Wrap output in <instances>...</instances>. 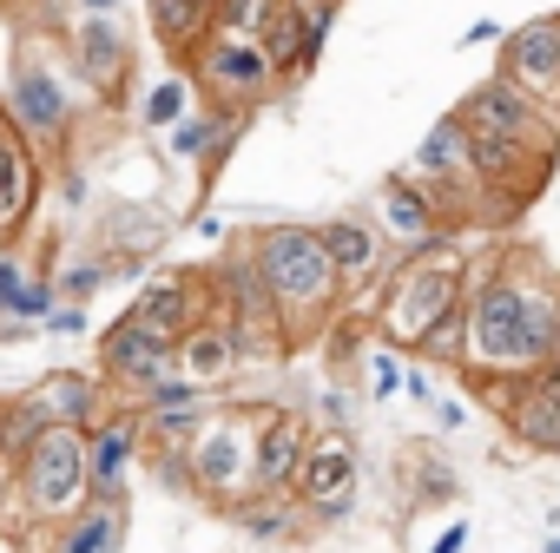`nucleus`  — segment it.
Instances as JSON below:
<instances>
[{
	"instance_id": "f257e3e1",
	"label": "nucleus",
	"mask_w": 560,
	"mask_h": 553,
	"mask_svg": "<svg viewBox=\"0 0 560 553\" xmlns=\"http://www.w3.org/2000/svg\"><path fill=\"white\" fill-rule=\"evenodd\" d=\"M468 363L462 376H534L560 356V270L534 244H494L468 276ZM455 376V383H462Z\"/></svg>"
},
{
	"instance_id": "f03ea898",
	"label": "nucleus",
	"mask_w": 560,
	"mask_h": 553,
	"mask_svg": "<svg viewBox=\"0 0 560 553\" xmlns=\"http://www.w3.org/2000/svg\"><path fill=\"white\" fill-rule=\"evenodd\" d=\"M237 244L250 250L257 276L270 284L277 310H284L291 350L330 337V323L343 317L350 291H343V276H337V263L324 250V231L317 224H250V231H237Z\"/></svg>"
},
{
	"instance_id": "7ed1b4c3",
	"label": "nucleus",
	"mask_w": 560,
	"mask_h": 553,
	"mask_svg": "<svg viewBox=\"0 0 560 553\" xmlns=\"http://www.w3.org/2000/svg\"><path fill=\"white\" fill-rule=\"evenodd\" d=\"M0 106L8 119L47 152V165H67L73 139H80V119L93 106L73 54H67V27H27L14 60H8V86H0Z\"/></svg>"
},
{
	"instance_id": "20e7f679",
	"label": "nucleus",
	"mask_w": 560,
	"mask_h": 553,
	"mask_svg": "<svg viewBox=\"0 0 560 553\" xmlns=\"http://www.w3.org/2000/svg\"><path fill=\"white\" fill-rule=\"evenodd\" d=\"M468 276H475V257L455 244V237H435L422 250H402L383 276V291L370 297V323L383 343L422 356V343L468 304Z\"/></svg>"
},
{
	"instance_id": "39448f33",
	"label": "nucleus",
	"mask_w": 560,
	"mask_h": 553,
	"mask_svg": "<svg viewBox=\"0 0 560 553\" xmlns=\"http://www.w3.org/2000/svg\"><path fill=\"white\" fill-rule=\"evenodd\" d=\"M93 501L86 428H40V442L14 461V520L21 533H47Z\"/></svg>"
},
{
	"instance_id": "423d86ee",
	"label": "nucleus",
	"mask_w": 560,
	"mask_h": 553,
	"mask_svg": "<svg viewBox=\"0 0 560 553\" xmlns=\"http://www.w3.org/2000/svg\"><path fill=\"white\" fill-rule=\"evenodd\" d=\"M185 73H191V86H198L205 106H218V113H244V119L264 113L277 93H284V73L270 67L264 40L218 34V27H211V40L185 60Z\"/></svg>"
},
{
	"instance_id": "0eeeda50",
	"label": "nucleus",
	"mask_w": 560,
	"mask_h": 553,
	"mask_svg": "<svg viewBox=\"0 0 560 553\" xmlns=\"http://www.w3.org/2000/svg\"><path fill=\"white\" fill-rule=\"evenodd\" d=\"M211 304L231 317V330L244 337V356H250V363H284V356H291V323H284L270 284L257 276V263H250V250H244L237 237H231L224 257L211 263Z\"/></svg>"
},
{
	"instance_id": "6e6552de",
	"label": "nucleus",
	"mask_w": 560,
	"mask_h": 553,
	"mask_svg": "<svg viewBox=\"0 0 560 553\" xmlns=\"http://www.w3.org/2000/svg\"><path fill=\"white\" fill-rule=\"evenodd\" d=\"M409 172L429 185V198L442 204L448 231H468V224H488V217H494V198H488V185H481V172H475V145H468V132H462L455 113H442V119L422 132Z\"/></svg>"
},
{
	"instance_id": "1a4fd4ad",
	"label": "nucleus",
	"mask_w": 560,
	"mask_h": 553,
	"mask_svg": "<svg viewBox=\"0 0 560 553\" xmlns=\"http://www.w3.org/2000/svg\"><path fill=\"white\" fill-rule=\"evenodd\" d=\"M191 455V501L231 514L244 494H257V435H250V402L237 409H218L198 442L185 448Z\"/></svg>"
},
{
	"instance_id": "9d476101",
	"label": "nucleus",
	"mask_w": 560,
	"mask_h": 553,
	"mask_svg": "<svg viewBox=\"0 0 560 553\" xmlns=\"http://www.w3.org/2000/svg\"><path fill=\"white\" fill-rule=\"evenodd\" d=\"M67 54H73L80 80H86L93 106H106V113L132 106V93H139V40H132V27L119 14L67 21Z\"/></svg>"
},
{
	"instance_id": "9b49d317",
	"label": "nucleus",
	"mask_w": 560,
	"mask_h": 553,
	"mask_svg": "<svg viewBox=\"0 0 560 553\" xmlns=\"http://www.w3.org/2000/svg\"><path fill=\"white\" fill-rule=\"evenodd\" d=\"M455 119L475 132V139H514V145H540V152H560V113H547L540 99H527L514 80L488 73L481 86H468L455 99Z\"/></svg>"
},
{
	"instance_id": "f8f14e48",
	"label": "nucleus",
	"mask_w": 560,
	"mask_h": 553,
	"mask_svg": "<svg viewBox=\"0 0 560 553\" xmlns=\"http://www.w3.org/2000/svg\"><path fill=\"white\" fill-rule=\"evenodd\" d=\"M291 494L311 514V527L357 520V507H363V455H357V435L317 428V448H311V461H304V474H298Z\"/></svg>"
},
{
	"instance_id": "ddd939ff",
	"label": "nucleus",
	"mask_w": 560,
	"mask_h": 553,
	"mask_svg": "<svg viewBox=\"0 0 560 553\" xmlns=\"http://www.w3.org/2000/svg\"><path fill=\"white\" fill-rule=\"evenodd\" d=\"M47 152L8 119V106H0V244H27L34 217L47 211Z\"/></svg>"
},
{
	"instance_id": "4468645a",
	"label": "nucleus",
	"mask_w": 560,
	"mask_h": 553,
	"mask_svg": "<svg viewBox=\"0 0 560 553\" xmlns=\"http://www.w3.org/2000/svg\"><path fill=\"white\" fill-rule=\"evenodd\" d=\"M250 435H257V487L291 494L317 448V415L298 402H250Z\"/></svg>"
},
{
	"instance_id": "2eb2a0df",
	"label": "nucleus",
	"mask_w": 560,
	"mask_h": 553,
	"mask_svg": "<svg viewBox=\"0 0 560 553\" xmlns=\"http://www.w3.org/2000/svg\"><path fill=\"white\" fill-rule=\"evenodd\" d=\"M317 231H324V250H330V263L343 276V291L350 297H376L383 276H389V263H396V244L376 224V211H337Z\"/></svg>"
},
{
	"instance_id": "dca6fc26",
	"label": "nucleus",
	"mask_w": 560,
	"mask_h": 553,
	"mask_svg": "<svg viewBox=\"0 0 560 553\" xmlns=\"http://www.w3.org/2000/svg\"><path fill=\"white\" fill-rule=\"evenodd\" d=\"M178 369V343H165V337H152L139 317H119L113 330H100V376H106V389L119 396V402H139L159 376H172Z\"/></svg>"
},
{
	"instance_id": "f3484780",
	"label": "nucleus",
	"mask_w": 560,
	"mask_h": 553,
	"mask_svg": "<svg viewBox=\"0 0 560 553\" xmlns=\"http://www.w3.org/2000/svg\"><path fill=\"white\" fill-rule=\"evenodd\" d=\"M126 317H139L165 343H185V330H198L211 317V270H152L132 291Z\"/></svg>"
},
{
	"instance_id": "a211bd4d",
	"label": "nucleus",
	"mask_w": 560,
	"mask_h": 553,
	"mask_svg": "<svg viewBox=\"0 0 560 553\" xmlns=\"http://www.w3.org/2000/svg\"><path fill=\"white\" fill-rule=\"evenodd\" d=\"M86 468H93V501H132V474L145 468V422L132 402H119L106 422L86 428Z\"/></svg>"
},
{
	"instance_id": "6ab92c4d",
	"label": "nucleus",
	"mask_w": 560,
	"mask_h": 553,
	"mask_svg": "<svg viewBox=\"0 0 560 553\" xmlns=\"http://www.w3.org/2000/svg\"><path fill=\"white\" fill-rule=\"evenodd\" d=\"M501 80H514L527 99H540L547 113H560V27L553 14L540 21H521L514 34H501V60H494Z\"/></svg>"
},
{
	"instance_id": "aec40b11",
	"label": "nucleus",
	"mask_w": 560,
	"mask_h": 553,
	"mask_svg": "<svg viewBox=\"0 0 560 553\" xmlns=\"http://www.w3.org/2000/svg\"><path fill=\"white\" fill-rule=\"evenodd\" d=\"M376 224L389 231L396 257H402V250H422V244H435V237H455L448 217H442V204L429 198V185H422L416 172H389V178L376 185Z\"/></svg>"
},
{
	"instance_id": "412c9836",
	"label": "nucleus",
	"mask_w": 560,
	"mask_h": 553,
	"mask_svg": "<svg viewBox=\"0 0 560 553\" xmlns=\"http://www.w3.org/2000/svg\"><path fill=\"white\" fill-rule=\"evenodd\" d=\"M27 402H34V415L47 422V428H93V422H106L113 409H119V396L106 389V376L93 369H47L40 383H27Z\"/></svg>"
},
{
	"instance_id": "4be33fe9",
	"label": "nucleus",
	"mask_w": 560,
	"mask_h": 553,
	"mask_svg": "<svg viewBox=\"0 0 560 553\" xmlns=\"http://www.w3.org/2000/svg\"><path fill=\"white\" fill-rule=\"evenodd\" d=\"M165 244H172V217L152 204H106V217L93 224V250L113 257L119 276H139Z\"/></svg>"
},
{
	"instance_id": "5701e85b",
	"label": "nucleus",
	"mask_w": 560,
	"mask_h": 553,
	"mask_svg": "<svg viewBox=\"0 0 560 553\" xmlns=\"http://www.w3.org/2000/svg\"><path fill=\"white\" fill-rule=\"evenodd\" d=\"M126 533H132V501H86L60 527L21 533V540L27 553H126Z\"/></svg>"
},
{
	"instance_id": "b1692460",
	"label": "nucleus",
	"mask_w": 560,
	"mask_h": 553,
	"mask_svg": "<svg viewBox=\"0 0 560 553\" xmlns=\"http://www.w3.org/2000/svg\"><path fill=\"white\" fill-rule=\"evenodd\" d=\"M244 363H250V356H244V337L231 330V317H224L218 304H211V317H205L198 330H185V343H178V369H185L198 389H211V396H224Z\"/></svg>"
},
{
	"instance_id": "393cba45",
	"label": "nucleus",
	"mask_w": 560,
	"mask_h": 553,
	"mask_svg": "<svg viewBox=\"0 0 560 553\" xmlns=\"http://www.w3.org/2000/svg\"><path fill=\"white\" fill-rule=\"evenodd\" d=\"M244 126H250L244 113H218V106H198L191 119H178V126L165 132V152H172L178 165H191V172L211 185V178H218V165L231 158V145L244 139Z\"/></svg>"
},
{
	"instance_id": "a878e982",
	"label": "nucleus",
	"mask_w": 560,
	"mask_h": 553,
	"mask_svg": "<svg viewBox=\"0 0 560 553\" xmlns=\"http://www.w3.org/2000/svg\"><path fill=\"white\" fill-rule=\"evenodd\" d=\"M396 487H402V514H422V507H448V501H462V474H455V461H448L442 448H429V442H416V448L396 455Z\"/></svg>"
},
{
	"instance_id": "bb28decb",
	"label": "nucleus",
	"mask_w": 560,
	"mask_h": 553,
	"mask_svg": "<svg viewBox=\"0 0 560 553\" xmlns=\"http://www.w3.org/2000/svg\"><path fill=\"white\" fill-rule=\"evenodd\" d=\"M145 27H152L159 54H165L172 67H185V60L211 40L218 8H211V0H145Z\"/></svg>"
},
{
	"instance_id": "cd10ccee",
	"label": "nucleus",
	"mask_w": 560,
	"mask_h": 553,
	"mask_svg": "<svg viewBox=\"0 0 560 553\" xmlns=\"http://www.w3.org/2000/svg\"><path fill=\"white\" fill-rule=\"evenodd\" d=\"M311 21H317V0H284V8L270 14V27H264V54H270L277 73H284V86L304 80V73L324 60L317 40H311Z\"/></svg>"
},
{
	"instance_id": "c85d7f7f",
	"label": "nucleus",
	"mask_w": 560,
	"mask_h": 553,
	"mask_svg": "<svg viewBox=\"0 0 560 553\" xmlns=\"http://www.w3.org/2000/svg\"><path fill=\"white\" fill-rule=\"evenodd\" d=\"M244 540H257V546H284V540H304L311 533V514L298 507V494H244L231 514H224Z\"/></svg>"
},
{
	"instance_id": "c756f323",
	"label": "nucleus",
	"mask_w": 560,
	"mask_h": 553,
	"mask_svg": "<svg viewBox=\"0 0 560 553\" xmlns=\"http://www.w3.org/2000/svg\"><path fill=\"white\" fill-rule=\"evenodd\" d=\"M198 106H205V99H198L191 73H185V67H165L159 80H145V86L132 93V126H139V132H159V139H165V132H172L178 119H191Z\"/></svg>"
},
{
	"instance_id": "7c9ffc66",
	"label": "nucleus",
	"mask_w": 560,
	"mask_h": 553,
	"mask_svg": "<svg viewBox=\"0 0 560 553\" xmlns=\"http://www.w3.org/2000/svg\"><path fill=\"white\" fill-rule=\"evenodd\" d=\"M54 270H40L21 244H0V317H14V323H27V304H34V291L47 284Z\"/></svg>"
},
{
	"instance_id": "2f4dec72",
	"label": "nucleus",
	"mask_w": 560,
	"mask_h": 553,
	"mask_svg": "<svg viewBox=\"0 0 560 553\" xmlns=\"http://www.w3.org/2000/svg\"><path fill=\"white\" fill-rule=\"evenodd\" d=\"M113 284H119V263H113V257H100L93 244L54 270V291H60V304H93V297H100V291H113Z\"/></svg>"
},
{
	"instance_id": "473e14b6",
	"label": "nucleus",
	"mask_w": 560,
	"mask_h": 553,
	"mask_svg": "<svg viewBox=\"0 0 560 553\" xmlns=\"http://www.w3.org/2000/svg\"><path fill=\"white\" fill-rule=\"evenodd\" d=\"M40 415H34V402H27V389H8L0 396V468H14L34 442H40Z\"/></svg>"
},
{
	"instance_id": "72a5a7b5",
	"label": "nucleus",
	"mask_w": 560,
	"mask_h": 553,
	"mask_svg": "<svg viewBox=\"0 0 560 553\" xmlns=\"http://www.w3.org/2000/svg\"><path fill=\"white\" fill-rule=\"evenodd\" d=\"M409 369H416V356L376 337V350H370V363H363V396H370V402H396V396H409Z\"/></svg>"
},
{
	"instance_id": "f704fd0d",
	"label": "nucleus",
	"mask_w": 560,
	"mask_h": 553,
	"mask_svg": "<svg viewBox=\"0 0 560 553\" xmlns=\"http://www.w3.org/2000/svg\"><path fill=\"white\" fill-rule=\"evenodd\" d=\"M218 415V402H198V409H139V422H145V448H191L198 442V428Z\"/></svg>"
},
{
	"instance_id": "c9c22d12",
	"label": "nucleus",
	"mask_w": 560,
	"mask_h": 553,
	"mask_svg": "<svg viewBox=\"0 0 560 553\" xmlns=\"http://www.w3.org/2000/svg\"><path fill=\"white\" fill-rule=\"evenodd\" d=\"M363 409H370V396L357 383H324L317 389V428H330V435H357Z\"/></svg>"
},
{
	"instance_id": "e433bc0d",
	"label": "nucleus",
	"mask_w": 560,
	"mask_h": 553,
	"mask_svg": "<svg viewBox=\"0 0 560 553\" xmlns=\"http://www.w3.org/2000/svg\"><path fill=\"white\" fill-rule=\"evenodd\" d=\"M198 402H218V396H211V389H198L185 369H172V376H159L132 409H145V415H152V409H198Z\"/></svg>"
},
{
	"instance_id": "4c0bfd02",
	"label": "nucleus",
	"mask_w": 560,
	"mask_h": 553,
	"mask_svg": "<svg viewBox=\"0 0 560 553\" xmlns=\"http://www.w3.org/2000/svg\"><path fill=\"white\" fill-rule=\"evenodd\" d=\"M284 0H218V34H244V40H264L270 14Z\"/></svg>"
},
{
	"instance_id": "58836bf2",
	"label": "nucleus",
	"mask_w": 560,
	"mask_h": 553,
	"mask_svg": "<svg viewBox=\"0 0 560 553\" xmlns=\"http://www.w3.org/2000/svg\"><path fill=\"white\" fill-rule=\"evenodd\" d=\"M47 191H54V204H60V217H80L86 204H93V178L67 158V165H54V178H47Z\"/></svg>"
},
{
	"instance_id": "ea45409f",
	"label": "nucleus",
	"mask_w": 560,
	"mask_h": 553,
	"mask_svg": "<svg viewBox=\"0 0 560 553\" xmlns=\"http://www.w3.org/2000/svg\"><path fill=\"white\" fill-rule=\"evenodd\" d=\"M145 474L165 494H191V455L185 448H145Z\"/></svg>"
},
{
	"instance_id": "a19ab883",
	"label": "nucleus",
	"mask_w": 560,
	"mask_h": 553,
	"mask_svg": "<svg viewBox=\"0 0 560 553\" xmlns=\"http://www.w3.org/2000/svg\"><path fill=\"white\" fill-rule=\"evenodd\" d=\"M93 330V304H60L47 323H40V337H86Z\"/></svg>"
},
{
	"instance_id": "79ce46f5",
	"label": "nucleus",
	"mask_w": 560,
	"mask_h": 553,
	"mask_svg": "<svg viewBox=\"0 0 560 553\" xmlns=\"http://www.w3.org/2000/svg\"><path fill=\"white\" fill-rule=\"evenodd\" d=\"M429 415H435V428H442V435H455V428H468V389H462V396H448V389H442Z\"/></svg>"
},
{
	"instance_id": "37998d69",
	"label": "nucleus",
	"mask_w": 560,
	"mask_h": 553,
	"mask_svg": "<svg viewBox=\"0 0 560 553\" xmlns=\"http://www.w3.org/2000/svg\"><path fill=\"white\" fill-rule=\"evenodd\" d=\"M191 237H198V244H231V224H224L211 204H198V211H191Z\"/></svg>"
},
{
	"instance_id": "c03bdc74",
	"label": "nucleus",
	"mask_w": 560,
	"mask_h": 553,
	"mask_svg": "<svg viewBox=\"0 0 560 553\" xmlns=\"http://www.w3.org/2000/svg\"><path fill=\"white\" fill-rule=\"evenodd\" d=\"M435 396H442V383H435L429 363L416 356V369H409V402H416V409H435Z\"/></svg>"
},
{
	"instance_id": "a18cd8bd",
	"label": "nucleus",
	"mask_w": 560,
	"mask_h": 553,
	"mask_svg": "<svg viewBox=\"0 0 560 553\" xmlns=\"http://www.w3.org/2000/svg\"><path fill=\"white\" fill-rule=\"evenodd\" d=\"M54 14L86 21V14H119V0H54Z\"/></svg>"
},
{
	"instance_id": "49530a36",
	"label": "nucleus",
	"mask_w": 560,
	"mask_h": 553,
	"mask_svg": "<svg viewBox=\"0 0 560 553\" xmlns=\"http://www.w3.org/2000/svg\"><path fill=\"white\" fill-rule=\"evenodd\" d=\"M468 540H475V533H468V520H448V527L435 533V546H429V553H468Z\"/></svg>"
},
{
	"instance_id": "de8ad7c7",
	"label": "nucleus",
	"mask_w": 560,
	"mask_h": 553,
	"mask_svg": "<svg viewBox=\"0 0 560 553\" xmlns=\"http://www.w3.org/2000/svg\"><path fill=\"white\" fill-rule=\"evenodd\" d=\"M527 383H534V389H540V396H547V402L560 409V356H553V363H540V369H534Z\"/></svg>"
},
{
	"instance_id": "09e8293b",
	"label": "nucleus",
	"mask_w": 560,
	"mask_h": 553,
	"mask_svg": "<svg viewBox=\"0 0 560 553\" xmlns=\"http://www.w3.org/2000/svg\"><path fill=\"white\" fill-rule=\"evenodd\" d=\"M14 527V468H0V533Z\"/></svg>"
},
{
	"instance_id": "8fccbe9b",
	"label": "nucleus",
	"mask_w": 560,
	"mask_h": 553,
	"mask_svg": "<svg viewBox=\"0 0 560 553\" xmlns=\"http://www.w3.org/2000/svg\"><path fill=\"white\" fill-rule=\"evenodd\" d=\"M488 40H501V21H475V27L462 34V47H488Z\"/></svg>"
},
{
	"instance_id": "3c124183",
	"label": "nucleus",
	"mask_w": 560,
	"mask_h": 553,
	"mask_svg": "<svg viewBox=\"0 0 560 553\" xmlns=\"http://www.w3.org/2000/svg\"><path fill=\"white\" fill-rule=\"evenodd\" d=\"M0 553H27V540L21 533H0Z\"/></svg>"
},
{
	"instance_id": "603ef678",
	"label": "nucleus",
	"mask_w": 560,
	"mask_h": 553,
	"mask_svg": "<svg viewBox=\"0 0 560 553\" xmlns=\"http://www.w3.org/2000/svg\"><path fill=\"white\" fill-rule=\"evenodd\" d=\"M540 553H560V533H553V540H547V546H540Z\"/></svg>"
},
{
	"instance_id": "864d4df0",
	"label": "nucleus",
	"mask_w": 560,
	"mask_h": 553,
	"mask_svg": "<svg viewBox=\"0 0 560 553\" xmlns=\"http://www.w3.org/2000/svg\"><path fill=\"white\" fill-rule=\"evenodd\" d=\"M553 27H560V14H553Z\"/></svg>"
},
{
	"instance_id": "5fc2aeb1",
	"label": "nucleus",
	"mask_w": 560,
	"mask_h": 553,
	"mask_svg": "<svg viewBox=\"0 0 560 553\" xmlns=\"http://www.w3.org/2000/svg\"><path fill=\"white\" fill-rule=\"evenodd\" d=\"M211 8H218V0H211Z\"/></svg>"
}]
</instances>
